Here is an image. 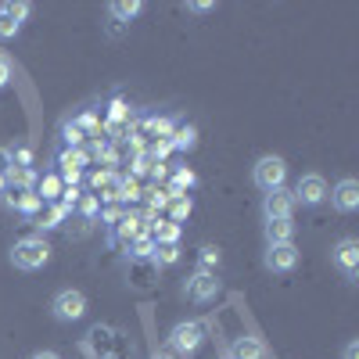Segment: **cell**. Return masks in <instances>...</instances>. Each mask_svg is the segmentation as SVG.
Segmentation results:
<instances>
[{
  "mask_svg": "<svg viewBox=\"0 0 359 359\" xmlns=\"http://www.w3.org/2000/svg\"><path fill=\"white\" fill-rule=\"evenodd\" d=\"M11 262L18 269H25V273L43 269L50 262V245L43 241V237H22V241H15V248H11Z\"/></svg>",
  "mask_w": 359,
  "mask_h": 359,
  "instance_id": "6da1fadb",
  "label": "cell"
},
{
  "mask_svg": "<svg viewBox=\"0 0 359 359\" xmlns=\"http://www.w3.org/2000/svg\"><path fill=\"white\" fill-rule=\"evenodd\" d=\"M252 180H255V187L259 191H280L284 187V180H287V165H284V158H277V155H262L259 162H255V169H252Z\"/></svg>",
  "mask_w": 359,
  "mask_h": 359,
  "instance_id": "7a4b0ae2",
  "label": "cell"
},
{
  "mask_svg": "<svg viewBox=\"0 0 359 359\" xmlns=\"http://www.w3.org/2000/svg\"><path fill=\"white\" fill-rule=\"evenodd\" d=\"M201 341H205V327L194 323V320H184L169 331V348L180 352V355H194L201 348Z\"/></svg>",
  "mask_w": 359,
  "mask_h": 359,
  "instance_id": "3957f363",
  "label": "cell"
},
{
  "mask_svg": "<svg viewBox=\"0 0 359 359\" xmlns=\"http://www.w3.org/2000/svg\"><path fill=\"white\" fill-rule=\"evenodd\" d=\"M50 313L54 320H62V323H76L86 316V294L83 291H57L54 294V302H50Z\"/></svg>",
  "mask_w": 359,
  "mask_h": 359,
  "instance_id": "277c9868",
  "label": "cell"
},
{
  "mask_svg": "<svg viewBox=\"0 0 359 359\" xmlns=\"http://www.w3.org/2000/svg\"><path fill=\"white\" fill-rule=\"evenodd\" d=\"M184 294L191 298V302H198V306L212 302V298L219 294V280H216V273H212V269H198L194 277H187Z\"/></svg>",
  "mask_w": 359,
  "mask_h": 359,
  "instance_id": "5b68a950",
  "label": "cell"
},
{
  "mask_svg": "<svg viewBox=\"0 0 359 359\" xmlns=\"http://www.w3.org/2000/svg\"><path fill=\"white\" fill-rule=\"evenodd\" d=\"M57 165H62V184H69V187H76V180L83 176V169L90 165V155L83 151V147H65L62 155H57Z\"/></svg>",
  "mask_w": 359,
  "mask_h": 359,
  "instance_id": "8992f818",
  "label": "cell"
},
{
  "mask_svg": "<svg viewBox=\"0 0 359 359\" xmlns=\"http://www.w3.org/2000/svg\"><path fill=\"white\" fill-rule=\"evenodd\" d=\"M291 198L302 201V205H320V201H327V180H323L320 172H306V176L294 184V194H291Z\"/></svg>",
  "mask_w": 359,
  "mask_h": 359,
  "instance_id": "52a82bcc",
  "label": "cell"
},
{
  "mask_svg": "<svg viewBox=\"0 0 359 359\" xmlns=\"http://www.w3.org/2000/svg\"><path fill=\"white\" fill-rule=\"evenodd\" d=\"M266 269L269 273H291V269L298 266V248L287 241V245H269L266 255H262Z\"/></svg>",
  "mask_w": 359,
  "mask_h": 359,
  "instance_id": "ba28073f",
  "label": "cell"
},
{
  "mask_svg": "<svg viewBox=\"0 0 359 359\" xmlns=\"http://www.w3.org/2000/svg\"><path fill=\"white\" fill-rule=\"evenodd\" d=\"M29 4H0V40H15L18 33H22V22L29 18Z\"/></svg>",
  "mask_w": 359,
  "mask_h": 359,
  "instance_id": "9c48e42d",
  "label": "cell"
},
{
  "mask_svg": "<svg viewBox=\"0 0 359 359\" xmlns=\"http://www.w3.org/2000/svg\"><path fill=\"white\" fill-rule=\"evenodd\" d=\"M0 201H4V205L11 208V212L29 216V219L40 216V208H43V201H40V194H36V191H4V198H0Z\"/></svg>",
  "mask_w": 359,
  "mask_h": 359,
  "instance_id": "30bf717a",
  "label": "cell"
},
{
  "mask_svg": "<svg viewBox=\"0 0 359 359\" xmlns=\"http://www.w3.org/2000/svg\"><path fill=\"white\" fill-rule=\"evenodd\" d=\"M327 194H331V205L338 208V212H355V208H359V184L352 176L338 180L334 191H327Z\"/></svg>",
  "mask_w": 359,
  "mask_h": 359,
  "instance_id": "8fae6325",
  "label": "cell"
},
{
  "mask_svg": "<svg viewBox=\"0 0 359 359\" xmlns=\"http://www.w3.org/2000/svg\"><path fill=\"white\" fill-rule=\"evenodd\" d=\"M262 212H266V219H291V212H294V198L280 187V191H269L266 198H262Z\"/></svg>",
  "mask_w": 359,
  "mask_h": 359,
  "instance_id": "7c38bea8",
  "label": "cell"
},
{
  "mask_svg": "<svg viewBox=\"0 0 359 359\" xmlns=\"http://www.w3.org/2000/svg\"><path fill=\"white\" fill-rule=\"evenodd\" d=\"M334 262H338V269L348 280H355V273H359V241H352V237L338 241L334 245Z\"/></svg>",
  "mask_w": 359,
  "mask_h": 359,
  "instance_id": "4fadbf2b",
  "label": "cell"
},
{
  "mask_svg": "<svg viewBox=\"0 0 359 359\" xmlns=\"http://www.w3.org/2000/svg\"><path fill=\"white\" fill-rule=\"evenodd\" d=\"M144 233H151V230H147V223H144L140 216H133V212H123V216H118V223H115V237H118V241L133 245L137 237H144Z\"/></svg>",
  "mask_w": 359,
  "mask_h": 359,
  "instance_id": "5bb4252c",
  "label": "cell"
},
{
  "mask_svg": "<svg viewBox=\"0 0 359 359\" xmlns=\"http://www.w3.org/2000/svg\"><path fill=\"white\" fill-rule=\"evenodd\" d=\"M226 359H266V348L255 334H241L230 341V355Z\"/></svg>",
  "mask_w": 359,
  "mask_h": 359,
  "instance_id": "9a60e30c",
  "label": "cell"
},
{
  "mask_svg": "<svg viewBox=\"0 0 359 359\" xmlns=\"http://www.w3.org/2000/svg\"><path fill=\"white\" fill-rule=\"evenodd\" d=\"M147 230H151V241L162 248V245H180V230H184V226H176L169 219H155Z\"/></svg>",
  "mask_w": 359,
  "mask_h": 359,
  "instance_id": "2e32d148",
  "label": "cell"
},
{
  "mask_svg": "<svg viewBox=\"0 0 359 359\" xmlns=\"http://www.w3.org/2000/svg\"><path fill=\"white\" fill-rule=\"evenodd\" d=\"M294 237V223L291 219H266V241L269 245H287Z\"/></svg>",
  "mask_w": 359,
  "mask_h": 359,
  "instance_id": "e0dca14e",
  "label": "cell"
},
{
  "mask_svg": "<svg viewBox=\"0 0 359 359\" xmlns=\"http://www.w3.org/2000/svg\"><path fill=\"white\" fill-rule=\"evenodd\" d=\"M4 180H8V191H33L36 172H33V169H25V165H11Z\"/></svg>",
  "mask_w": 359,
  "mask_h": 359,
  "instance_id": "ac0fdd59",
  "label": "cell"
},
{
  "mask_svg": "<svg viewBox=\"0 0 359 359\" xmlns=\"http://www.w3.org/2000/svg\"><path fill=\"white\" fill-rule=\"evenodd\" d=\"M36 194H40V201H57V198H62V191H65V184H62V176H57V172H47L43 180H40V184L33 187Z\"/></svg>",
  "mask_w": 359,
  "mask_h": 359,
  "instance_id": "d6986e66",
  "label": "cell"
},
{
  "mask_svg": "<svg viewBox=\"0 0 359 359\" xmlns=\"http://www.w3.org/2000/svg\"><path fill=\"white\" fill-rule=\"evenodd\" d=\"M165 208H169V223H176V226H180V223H184V219L194 212V201H191L187 194H176V198H169V205H165Z\"/></svg>",
  "mask_w": 359,
  "mask_h": 359,
  "instance_id": "ffe728a7",
  "label": "cell"
},
{
  "mask_svg": "<svg viewBox=\"0 0 359 359\" xmlns=\"http://www.w3.org/2000/svg\"><path fill=\"white\" fill-rule=\"evenodd\" d=\"M140 11H144L140 0H130V4H126V0H115V4H108V15L118 18V22H133Z\"/></svg>",
  "mask_w": 359,
  "mask_h": 359,
  "instance_id": "44dd1931",
  "label": "cell"
},
{
  "mask_svg": "<svg viewBox=\"0 0 359 359\" xmlns=\"http://www.w3.org/2000/svg\"><path fill=\"white\" fill-rule=\"evenodd\" d=\"M169 144L176 147V151H194V144H198V130L194 126H176Z\"/></svg>",
  "mask_w": 359,
  "mask_h": 359,
  "instance_id": "7402d4cb",
  "label": "cell"
},
{
  "mask_svg": "<svg viewBox=\"0 0 359 359\" xmlns=\"http://www.w3.org/2000/svg\"><path fill=\"white\" fill-rule=\"evenodd\" d=\"M69 216H72V208H69L65 201H54V205H50V212L40 219V230H54V226H62Z\"/></svg>",
  "mask_w": 359,
  "mask_h": 359,
  "instance_id": "603a6c76",
  "label": "cell"
},
{
  "mask_svg": "<svg viewBox=\"0 0 359 359\" xmlns=\"http://www.w3.org/2000/svg\"><path fill=\"white\" fill-rule=\"evenodd\" d=\"M155 252H158V245L151 241V233H144V237H137V241L130 245V259H133V262H144V259H155Z\"/></svg>",
  "mask_w": 359,
  "mask_h": 359,
  "instance_id": "cb8c5ba5",
  "label": "cell"
},
{
  "mask_svg": "<svg viewBox=\"0 0 359 359\" xmlns=\"http://www.w3.org/2000/svg\"><path fill=\"white\" fill-rule=\"evenodd\" d=\"M194 184H198V176H194L187 165H184V169H176V172H172V187H169V198H176V194H187Z\"/></svg>",
  "mask_w": 359,
  "mask_h": 359,
  "instance_id": "d4e9b609",
  "label": "cell"
},
{
  "mask_svg": "<svg viewBox=\"0 0 359 359\" xmlns=\"http://www.w3.org/2000/svg\"><path fill=\"white\" fill-rule=\"evenodd\" d=\"M72 123H76L86 137H101V118H97L94 111H79V115L72 118Z\"/></svg>",
  "mask_w": 359,
  "mask_h": 359,
  "instance_id": "484cf974",
  "label": "cell"
},
{
  "mask_svg": "<svg viewBox=\"0 0 359 359\" xmlns=\"http://www.w3.org/2000/svg\"><path fill=\"white\" fill-rule=\"evenodd\" d=\"M126 118H130L126 101H111V108H108V130L115 133V130H118V123H126Z\"/></svg>",
  "mask_w": 359,
  "mask_h": 359,
  "instance_id": "4316f807",
  "label": "cell"
},
{
  "mask_svg": "<svg viewBox=\"0 0 359 359\" xmlns=\"http://www.w3.org/2000/svg\"><path fill=\"white\" fill-rule=\"evenodd\" d=\"M76 205H79V212H83V219H86V223L101 212V198H97V194H83Z\"/></svg>",
  "mask_w": 359,
  "mask_h": 359,
  "instance_id": "83f0119b",
  "label": "cell"
},
{
  "mask_svg": "<svg viewBox=\"0 0 359 359\" xmlns=\"http://www.w3.org/2000/svg\"><path fill=\"white\" fill-rule=\"evenodd\" d=\"M8 155H11V165H25V169H33V147H29V144H15Z\"/></svg>",
  "mask_w": 359,
  "mask_h": 359,
  "instance_id": "f1b7e54d",
  "label": "cell"
},
{
  "mask_svg": "<svg viewBox=\"0 0 359 359\" xmlns=\"http://www.w3.org/2000/svg\"><path fill=\"white\" fill-rule=\"evenodd\" d=\"M62 137H65L69 147H83V140H86V133L72 123V118H65V123H62Z\"/></svg>",
  "mask_w": 359,
  "mask_h": 359,
  "instance_id": "f546056e",
  "label": "cell"
},
{
  "mask_svg": "<svg viewBox=\"0 0 359 359\" xmlns=\"http://www.w3.org/2000/svg\"><path fill=\"white\" fill-rule=\"evenodd\" d=\"M198 262H201V269H216L219 266V248L216 245H201L198 248Z\"/></svg>",
  "mask_w": 359,
  "mask_h": 359,
  "instance_id": "4dcf8cb0",
  "label": "cell"
},
{
  "mask_svg": "<svg viewBox=\"0 0 359 359\" xmlns=\"http://www.w3.org/2000/svg\"><path fill=\"white\" fill-rule=\"evenodd\" d=\"M172 262H180V245H162L155 252V266H172Z\"/></svg>",
  "mask_w": 359,
  "mask_h": 359,
  "instance_id": "1f68e13d",
  "label": "cell"
},
{
  "mask_svg": "<svg viewBox=\"0 0 359 359\" xmlns=\"http://www.w3.org/2000/svg\"><path fill=\"white\" fill-rule=\"evenodd\" d=\"M140 198V184L137 180H123V184H118V201H137Z\"/></svg>",
  "mask_w": 359,
  "mask_h": 359,
  "instance_id": "d6a6232c",
  "label": "cell"
},
{
  "mask_svg": "<svg viewBox=\"0 0 359 359\" xmlns=\"http://www.w3.org/2000/svg\"><path fill=\"white\" fill-rule=\"evenodd\" d=\"M11 76H15V69H11V57H8V54H0V90H4V86L11 83Z\"/></svg>",
  "mask_w": 359,
  "mask_h": 359,
  "instance_id": "836d02e7",
  "label": "cell"
},
{
  "mask_svg": "<svg viewBox=\"0 0 359 359\" xmlns=\"http://www.w3.org/2000/svg\"><path fill=\"white\" fill-rule=\"evenodd\" d=\"M169 205V191H151V216L158 212V208Z\"/></svg>",
  "mask_w": 359,
  "mask_h": 359,
  "instance_id": "e575fe53",
  "label": "cell"
},
{
  "mask_svg": "<svg viewBox=\"0 0 359 359\" xmlns=\"http://www.w3.org/2000/svg\"><path fill=\"white\" fill-rule=\"evenodd\" d=\"M79 198H83V191H79V187H65V191H62V201H65L69 208H72Z\"/></svg>",
  "mask_w": 359,
  "mask_h": 359,
  "instance_id": "d590c367",
  "label": "cell"
},
{
  "mask_svg": "<svg viewBox=\"0 0 359 359\" xmlns=\"http://www.w3.org/2000/svg\"><path fill=\"white\" fill-rule=\"evenodd\" d=\"M11 169V155H8V147H0V176H8Z\"/></svg>",
  "mask_w": 359,
  "mask_h": 359,
  "instance_id": "8d00e7d4",
  "label": "cell"
},
{
  "mask_svg": "<svg viewBox=\"0 0 359 359\" xmlns=\"http://www.w3.org/2000/svg\"><path fill=\"white\" fill-rule=\"evenodd\" d=\"M341 359H359V341H348L345 352H341Z\"/></svg>",
  "mask_w": 359,
  "mask_h": 359,
  "instance_id": "74e56055",
  "label": "cell"
},
{
  "mask_svg": "<svg viewBox=\"0 0 359 359\" xmlns=\"http://www.w3.org/2000/svg\"><path fill=\"white\" fill-rule=\"evenodd\" d=\"M118 216H123L118 208H108V212H104V223H111V226H115V223H118Z\"/></svg>",
  "mask_w": 359,
  "mask_h": 359,
  "instance_id": "f35d334b",
  "label": "cell"
},
{
  "mask_svg": "<svg viewBox=\"0 0 359 359\" xmlns=\"http://www.w3.org/2000/svg\"><path fill=\"white\" fill-rule=\"evenodd\" d=\"M216 4H201V0H198V4H187V11H212Z\"/></svg>",
  "mask_w": 359,
  "mask_h": 359,
  "instance_id": "ab89813d",
  "label": "cell"
},
{
  "mask_svg": "<svg viewBox=\"0 0 359 359\" xmlns=\"http://www.w3.org/2000/svg\"><path fill=\"white\" fill-rule=\"evenodd\" d=\"M29 359H62V355H57V352H47V348H43V352H36V355H29Z\"/></svg>",
  "mask_w": 359,
  "mask_h": 359,
  "instance_id": "60d3db41",
  "label": "cell"
},
{
  "mask_svg": "<svg viewBox=\"0 0 359 359\" xmlns=\"http://www.w3.org/2000/svg\"><path fill=\"white\" fill-rule=\"evenodd\" d=\"M4 191H8V180H4V176H0V198H4Z\"/></svg>",
  "mask_w": 359,
  "mask_h": 359,
  "instance_id": "b9f144b4",
  "label": "cell"
},
{
  "mask_svg": "<svg viewBox=\"0 0 359 359\" xmlns=\"http://www.w3.org/2000/svg\"><path fill=\"white\" fill-rule=\"evenodd\" d=\"M155 359H176V355H172V352H158Z\"/></svg>",
  "mask_w": 359,
  "mask_h": 359,
  "instance_id": "7bdbcfd3",
  "label": "cell"
},
{
  "mask_svg": "<svg viewBox=\"0 0 359 359\" xmlns=\"http://www.w3.org/2000/svg\"><path fill=\"white\" fill-rule=\"evenodd\" d=\"M219 359H226V355H219Z\"/></svg>",
  "mask_w": 359,
  "mask_h": 359,
  "instance_id": "ee69618b",
  "label": "cell"
}]
</instances>
